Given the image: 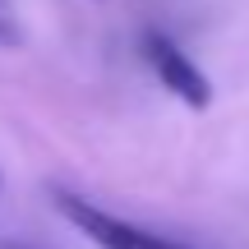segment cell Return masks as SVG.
I'll use <instances>...</instances> for the list:
<instances>
[{
    "mask_svg": "<svg viewBox=\"0 0 249 249\" xmlns=\"http://www.w3.org/2000/svg\"><path fill=\"white\" fill-rule=\"evenodd\" d=\"M51 198H55V208H60L88 240H97L102 249H189V245L166 240V235H157V231H143V226L124 222V217H111L107 208L88 203V198L70 194V189H55Z\"/></svg>",
    "mask_w": 249,
    "mask_h": 249,
    "instance_id": "1",
    "label": "cell"
},
{
    "mask_svg": "<svg viewBox=\"0 0 249 249\" xmlns=\"http://www.w3.org/2000/svg\"><path fill=\"white\" fill-rule=\"evenodd\" d=\"M143 55H148L152 74L161 79V88H166L171 97H180L185 107H194V111L213 107V83H208V74L198 70L166 33H143Z\"/></svg>",
    "mask_w": 249,
    "mask_h": 249,
    "instance_id": "2",
    "label": "cell"
},
{
    "mask_svg": "<svg viewBox=\"0 0 249 249\" xmlns=\"http://www.w3.org/2000/svg\"><path fill=\"white\" fill-rule=\"evenodd\" d=\"M0 42H18V28H14V18H9L5 0H0Z\"/></svg>",
    "mask_w": 249,
    "mask_h": 249,
    "instance_id": "3",
    "label": "cell"
},
{
    "mask_svg": "<svg viewBox=\"0 0 249 249\" xmlns=\"http://www.w3.org/2000/svg\"><path fill=\"white\" fill-rule=\"evenodd\" d=\"M14 249H33V245H14Z\"/></svg>",
    "mask_w": 249,
    "mask_h": 249,
    "instance_id": "4",
    "label": "cell"
}]
</instances>
